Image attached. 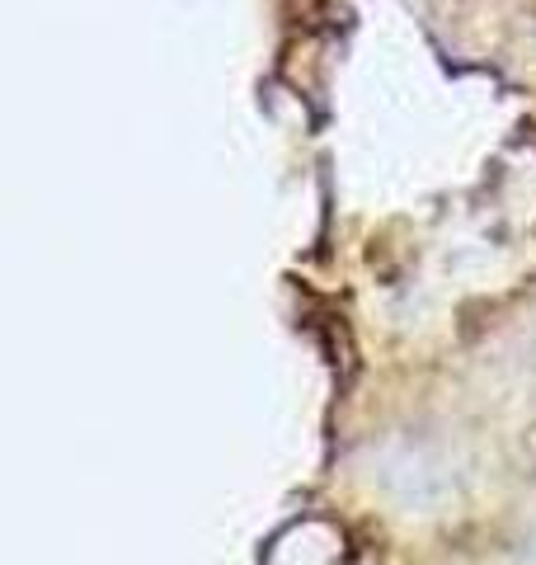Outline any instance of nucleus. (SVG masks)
<instances>
[]
</instances>
